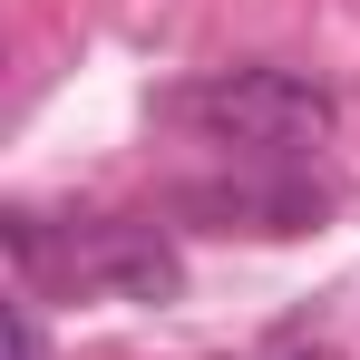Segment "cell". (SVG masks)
Instances as JSON below:
<instances>
[{
  "instance_id": "cell-4",
  "label": "cell",
  "mask_w": 360,
  "mask_h": 360,
  "mask_svg": "<svg viewBox=\"0 0 360 360\" xmlns=\"http://www.w3.org/2000/svg\"><path fill=\"white\" fill-rule=\"evenodd\" d=\"M10 360H49V331H39L30 302H10Z\"/></svg>"
},
{
  "instance_id": "cell-5",
  "label": "cell",
  "mask_w": 360,
  "mask_h": 360,
  "mask_svg": "<svg viewBox=\"0 0 360 360\" xmlns=\"http://www.w3.org/2000/svg\"><path fill=\"white\" fill-rule=\"evenodd\" d=\"M273 360H341V351H321V341H283Z\"/></svg>"
},
{
  "instance_id": "cell-1",
  "label": "cell",
  "mask_w": 360,
  "mask_h": 360,
  "mask_svg": "<svg viewBox=\"0 0 360 360\" xmlns=\"http://www.w3.org/2000/svg\"><path fill=\"white\" fill-rule=\"evenodd\" d=\"M176 117L195 136H214V146H243V156H302V146H321L331 136V88L321 78H302V68H224V78H205V88H185Z\"/></svg>"
},
{
  "instance_id": "cell-2",
  "label": "cell",
  "mask_w": 360,
  "mask_h": 360,
  "mask_svg": "<svg viewBox=\"0 0 360 360\" xmlns=\"http://www.w3.org/2000/svg\"><path fill=\"white\" fill-rule=\"evenodd\" d=\"M176 214H205V224H224V234H302V224H321L331 214V195L311 176H234V185H185Z\"/></svg>"
},
{
  "instance_id": "cell-3",
  "label": "cell",
  "mask_w": 360,
  "mask_h": 360,
  "mask_svg": "<svg viewBox=\"0 0 360 360\" xmlns=\"http://www.w3.org/2000/svg\"><path fill=\"white\" fill-rule=\"evenodd\" d=\"M68 263H78V283L127 292V302H176V292H185V263H176L156 234H98V243H78Z\"/></svg>"
}]
</instances>
